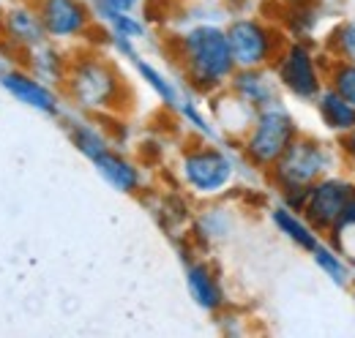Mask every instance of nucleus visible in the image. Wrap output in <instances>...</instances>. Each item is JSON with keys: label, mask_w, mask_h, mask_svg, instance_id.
<instances>
[{"label": "nucleus", "mask_w": 355, "mask_h": 338, "mask_svg": "<svg viewBox=\"0 0 355 338\" xmlns=\"http://www.w3.org/2000/svg\"><path fill=\"white\" fill-rule=\"evenodd\" d=\"M164 44L180 82L191 93L211 98L227 87L235 71V60L224 36V22H189L178 33L167 36Z\"/></svg>", "instance_id": "nucleus-1"}, {"label": "nucleus", "mask_w": 355, "mask_h": 338, "mask_svg": "<svg viewBox=\"0 0 355 338\" xmlns=\"http://www.w3.org/2000/svg\"><path fill=\"white\" fill-rule=\"evenodd\" d=\"M63 98L71 109L85 115H123L132 98L129 82L118 66V60L93 44L71 49L69 74L60 84Z\"/></svg>", "instance_id": "nucleus-2"}, {"label": "nucleus", "mask_w": 355, "mask_h": 338, "mask_svg": "<svg viewBox=\"0 0 355 338\" xmlns=\"http://www.w3.org/2000/svg\"><path fill=\"white\" fill-rule=\"evenodd\" d=\"M249 167L238 145L230 139H191L178 150V186L202 202L224 199L232 188H241V175Z\"/></svg>", "instance_id": "nucleus-3"}, {"label": "nucleus", "mask_w": 355, "mask_h": 338, "mask_svg": "<svg viewBox=\"0 0 355 338\" xmlns=\"http://www.w3.org/2000/svg\"><path fill=\"white\" fill-rule=\"evenodd\" d=\"M342 164L345 161L336 142L301 131L263 177L268 188L276 194V202L301 211L311 183L320 180L322 175L342 169Z\"/></svg>", "instance_id": "nucleus-4"}, {"label": "nucleus", "mask_w": 355, "mask_h": 338, "mask_svg": "<svg viewBox=\"0 0 355 338\" xmlns=\"http://www.w3.org/2000/svg\"><path fill=\"white\" fill-rule=\"evenodd\" d=\"M298 134H301V123L293 115V109L284 101H273L263 109H254L252 123L235 145L241 159L249 167L266 175Z\"/></svg>", "instance_id": "nucleus-5"}, {"label": "nucleus", "mask_w": 355, "mask_h": 338, "mask_svg": "<svg viewBox=\"0 0 355 338\" xmlns=\"http://www.w3.org/2000/svg\"><path fill=\"white\" fill-rule=\"evenodd\" d=\"M224 36L230 44V55L235 69H270L287 36L279 22L263 14L238 11L224 22Z\"/></svg>", "instance_id": "nucleus-6"}, {"label": "nucleus", "mask_w": 355, "mask_h": 338, "mask_svg": "<svg viewBox=\"0 0 355 338\" xmlns=\"http://www.w3.org/2000/svg\"><path fill=\"white\" fill-rule=\"evenodd\" d=\"M314 42L306 39H287L279 49L270 71L282 87V96H290L301 104H314L320 90L325 87V60Z\"/></svg>", "instance_id": "nucleus-7"}, {"label": "nucleus", "mask_w": 355, "mask_h": 338, "mask_svg": "<svg viewBox=\"0 0 355 338\" xmlns=\"http://www.w3.org/2000/svg\"><path fill=\"white\" fill-rule=\"evenodd\" d=\"M173 243L178 246L180 259H183V278H186L189 297H191L194 305L202 308L205 314L219 317L224 308L230 305L222 270H219L205 254L194 251V246L186 240V235L178 238V240H173Z\"/></svg>", "instance_id": "nucleus-8"}, {"label": "nucleus", "mask_w": 355, "mask_h": 338, "mask_svg": "<svg viewBox=\"0 0 355 338\" xmlns=\"http://www.w3.org/2000/svg\"><path fill=\"white\" fill-rule=\"evenodd\" d=\"M44 25L49 42L60 44L66 49H77L90 44L96 19L88 0H33Z\"/></svg>", "instance_id": "nucleus-9"}, {"label": "nucleus", "mask_w": 355, "mask_h": 338, "mask_svg": "<svg viewBox=\"0 0 355 338\" xmlns=\"http://www.w3.org/2000/svg\"><path fill=\"white\" fill-rule=\"evenodd\" d=\"M353 191L355 180L347 177V175H342L339 169L331 172V175H322L320 180H314L306 188L301 213H304V218L309 221L311 226L325 238L331 232V226L336 224V218L342 215Z\"/></svg>", "instance_id": "nucleus-10"}, {"label": "nucleus", "mask_w": 355, "mask_h": 338, "mask_svg": "<svg viewBox=\"0 0 355 338\" xmlns=\"http://www.w3.org/2000/svg\"><path fill=\"white\" fill-rule=\"evenodd\" d=\"M0 87L14 98L19 101L22 107L44 115V118H52V121H60V115L66 112V98H63V90L55 87V84L39 80L36 74H31L22 63H14L11 69L3 71L0 77Z\"/></svg>", "instance_id": "nucleus-11"}, {"label": "nucleus", "mask_w": 355, "mask_h": 338, "mask_svg": "<svg viewBox=\"0 0 355 338\" xmlns=\"http://www.w3.org/2000/svg\"><path fill=\"white\" fill-rule=\"evenodd\" d=\"M42 42H46V33L36 3L33 0H6L0 44L11 52V57L19 63L33 46H39Z\"/></svg>", "instance_id": "nucleus-12"}, {"label": "nucleus", "mask_w": 355, "mask_h": 338, "mask_svg": "<svg viewBox=\"0 0 355 338\" xmlns=\"http://www.w3.org/2000/svg\"><path fill=\"white\" fill-rule=\"evenodd\" d=\"M90 164L110 188H115L123 197H142L150 188L145 164L139 159L129 156L126 150H121L118 145H112L104 153H98Z\"/></svg>", "instance_id": "nucleus-13"}, {"label": "nucleus", "mask_w": 355, "mask_h": 338, "mask_svg": "<svg viewBox=\"0 0 355 338\" xmlns=\"http://www.w3.org/2000/svg\"><path fill=\"white\" fill-rule=\"evenodd\" d=\"M232 213L227 205H219V199H211V205H205L200 213H191L189 229H186V240L194 246V251L208 254L224 243L232 232Z\"/></svg>", "instance_id": "nucleus-14"}, {"label": "nucleus", "mask_w": 355, "mask_h": 338, "mask_svg": "<svg viewBox=\"0 0 355 338\" xmlns=\"http://www.w3.org/2000/svg\"><path fill=\"white\" fill-rule=\"evenodd\" d=\"M58 123L63 128V134L69 136V142L74 145V150L80 156H85L88 161H93L98 153H104L107 148L115 145L110 139L104 123H101V118H96V115H85V112H77V109L66 107V112L60 115Z\"/></svg>", "instance_id": "nucleus-15"}, {"label": "nucleus", "mask_w": 355, "mask_h": 338, "mask_svg": "<svg viewBox=\"0 0 355 338\" xmlns=\"http://www.w3.org/2000/svg\"><path fill=\"white\" fill-rule=\"evenodd\" d=\"M224 90L252 109H263L273 101H282V87L270 69H235Z\"/></svg>", "instance_id": "nucleus-16"}, {"label": "nucleus", "mask_w": 355, "mask_h": 338, "mask_svg": "<svg viewBox=\"0 0 355 338\" xmlns=\"http://www.w3.org/2000/svg\"><path fill=\"white\" fill-rule=\"evenodd\" d=\"M31 74H36L39 80L60 87L66 74H69V63H71V49L60 46L55 42H42L39 46H33L22 60H19Z\"/></svg>", "instance_id": "nucleus-17"}, {"label": "nucleus", "mask_w": 355, "mask_h": 338, "mask_svg": "<svg viewBox=\"0 0 355 338\" xmlns=\"http://www.w3.org/2000/svg\"><path fill=\"white\" fill-rule=\"evenodd\" d=\"M208 101H211V109H208V112H211L214 123H216V128H219L222 139L238 142V139L243 136V131L249 128V123H252L254 109L246 107L243 101H238L230 90H222V93L211 96Z\"/></svg>", "instance_id": "nucleus-18"}, {"label": "nucleus", "mask_w": 355, "mask_h": 338, "mask_svg": "<svg viewBox=\"0 0 355 338\" xmlns=\"http://www.w3.org/2000/svg\"><path fill=\"white\" fill-rule=\"evenodd\" d=\"M268 218H270L273 229H276L282 238H287L295 249H301L304 254H311L314 246L322 240V235L304 218V213L295 211V208H287V205H282V202H273V205L268 208Z\"/></svg>", "instance_id": "nucleus-19"}, {"label": "nucleus", "mask_w": 355, "mask_h": 338, "mask_svg": "<svg viewBox=\"0 0 355 338\" xmlns=\"http://www.w3.org/2000/svg\"><path fill=\"white\" fill-rule=\"evenodd\" d=\"M134 71H137V77L142 80V84L159 98V104L164 107V109H170V112H175V107L180 104V98H183V90H186V84L175 80L173 74H167L164 69H159L150 57H145V55H139V57H134L132 60Z\"/></svg>", "instance_id": "nucleus-20"}, {"label": "nucleus", "mask_w": 355, "mask_h": 338, "mask_svg": "<svg viewBox=\"0 0 355 338\" xmlns=\"http://www.w3.org/2000/svg\"><path fill=\"white\" fill-rule=\"evenodd\" d=\"M314 109L322 128L334 136H342L355 128V107L350 101H345L336 90H331L328 84L320 90V96L314 98Z\"/></svg>", "instance_id": "nucleus-21"}, {"label": "nucleus", "mask_w": 355, "mask_h": 338, "mask_svg": "<svg viewBox=\"0 0 355 338\" xmlns=\"http://www.w3.org/2000/svg\"><path fill=\"white\" fill-rule=\"evenodd\" d=\"M175 115L180 118V123L189 128V134L194 139H222V134H219V128L214 123L211 112L202 107V96L191 93L189 87L183 90V98L175 107Z\"/></svg>", "instance_id": "nucleus-22"}, {"label": "nucleus", "mask_w": 355, "mask_h": 338, "mask_svg": "<svg viewBox=\"0 0 355 338\" xmlns=\"http://www.w3.org/2000/svg\"><path fill=\"white\" fill-rule=\"evenodd\" d=\"M311 259H314V265H317V270L331 281V284H336V287H342V290H347L350 284L355 281L353 276V262L345 256V254L339 251V249H334L325 238L314 246V251H311Z\"/></svg>", "instance_id": "nucleus-23"}, {"label": "nucleus", "mask_w": 355, "mask_h": 338, "mask_svg": "<svg viewBox=\"0 0 355 338\" xmlns=\"http://www.w3.org/2000/svg\"><path fill=\"white\" fill-rule=\"evenodd\" d=\"M110 36H118V39H126L134 44H145L150 39V22L145 17H139L137 11H126V14H118L112 17L107 25H101Z\"/></svg>", "instance_id": "nucleus-24"}, {"label": "nucleus", "mask_w": 355, "mask_h": 338, "mask_svg": "<svg viewBox=\"0 0 355 338\" xmlns=\"http://www.w3.org/2000/svg\"><path fill=\"white\" fill-rule=\"evenodd\" d=\"M325 84L331 90H336L345 101H350L355 107V63L328 57V63H325Z\"/></svg>", "instance_id": "nucleus-25"}, {"label": "nucleus", "mask_w": 355, "mask_h": 338, "mask_svg": "<svg viewBox=\"0 0 355 338\" xmlns=\"http://www.w3.org/2000/svg\"><path fill=\"white\" fill-rule=\"evenodd\" d=\"M325 55L355 63V19H342L325 39Z\"/></svg>", "instance_id": "nucleus-26"}, {"label": "nucleus", "mask_w": 355, "mask_h": 338, "mask_svg": "<svg viewBox=\"0 0 355 338\" xmlns=\"http://www.w3.org/2000/svg\"><path fill=\"white\" fill-rule=\"evenodd\" d=\"M88 3L96 25H107L112 17L126 14V11H137L142 6V0H88Z\"/></svg>", "instance_id": "nucleus-27"}, {"label": "nucleus", "mask_w": 355, "mask_h": 338, "mask_svg": "<svg viewBox=\"0 0 355 338\" xmlns=\"http://www.w3.org/2000/svg\"><path fill=\"white\" fill-rule=\"evenodd\" d=\"M336 145H339L342 161H345V164H350V167L355 169V128L353 131H347V134H342Z\"/></svg>", "instance_id": "nucleus-28"}, {"label": "nucleus", "mask_w": 355, "mask_h": 338, "mask_svg": "<svg viewBox=\"0 0 355 338\" xmlns=\"http://www.w3.org/2000/svg\"><path fill=\"white\" fill-rule=\"evenodd\" d=\"M14 63H17V60L11 57V52H8V49L0 44V77H3V71H6V69H11Z\"/></svg>", "instance_id": "nucleus-29"}, {"label": "nucleus", "mask_w": 355, "mask_h": 338, "mask_svg": "<svg viewBox=\"0 0 355 338\" xmlns=\"http://www.w3.org/2000/svg\"><path fill=\"white\" fill-rule=\"evenodd\" d=\"M3 17H6V0H0V39H3Z\"/></svg>", "instance_id": "nucleus-30"}, {"label": "nucleus", "mask_w": 355, "mask_h": 338, "mask_svg": "<svg viewBox=\"0 0 355 338\" xmlns=\"http://www.w3.org/2000/svg\"><path fill=\"white\" fill-rule=\"evenodd\" d=\"M350 292H353V300H355V281L350 284Z\"/></svg>", "instance_id": "nucleus-31"}, {"label": "nucleus", "mask_w": 355, "mask_h": 338, "mask_svg": "<svg viewBox=\"0 0 355 338\" xmlns=\"http://www.w3.org/2000/svg\"><path fill=\"white\" fill-rule=\"evenodd\" d=\"M353 276H355V262H353Z\"/></svg>", "instance_id": "nucleus-32"}, {"label": "nucleus", "mask_w": 355, "mask_h": 338, "mask_svg": "<svg viewBox=\"0 0 355 338\" xmlns=\"http://www.w3.org/2000/svg\"><path fill=\"white\" fill-rule=\"evenodd\" d=\"M227 3H232V0H227Z\"/></svg>", "instance_id": "nucleus-33"}]
</instances>
